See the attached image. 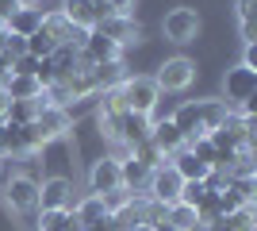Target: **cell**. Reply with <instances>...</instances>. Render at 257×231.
Wrapping results in <instances>:
<instances>
[{
	"instance_id": "1",
	"label": "cell",
	"mask_w": 257,
	"mask_h": 231,
	"mask_svg": "<svg viewBox=\"0 0 257 231\" xmlns=\"http://www.w3.org/2000/svg\"><path fill=\"white\" fill-rule=\"evenodd\" d=\"M230 116L223 100H184L181 108L173 112V127L184 135V143L188 139H200V135H211L223 127V120Z\"/></svg>"
},
{
	"instance_id": "2",
	"label": "cell",
	"mask_w": 257,
	"mask_h": 231,
	"mask_svg": "<svg viewBox=\"0 0 257 231\" xmlns=\"http://www.w3.org/2000/svg\"><path fill=\"white\" fill-rule=\"evenodd\" d=\"M65 131H69V112L58 108V104H43V108H39V116L27 123V135H31L35 150H39V146H46V143H54V139H62Z\"/></svg>"
},
{
	"instance_id": "3",
	"label": "cell",
	"mask_w": 257,
	"mask_h": 231,
	"mask_svg": "<svg viewBox=\"0 0 257 231\" xmlns=\"http://www.w3.org/2000/svg\"><path fill=\"white\" fill-rule=\"evenodd\" d=\"M115 89H119L123 108L135 112V116H150L154 104H158V97H161V89L154 85V77H127V81L115 85Z\"/></svg>"
},
{
	"instance_id": "4",
	"label": "cell",
	"mask_w": 257,
	"mask_h": 231,
	"mask_svg": "<svg viewBox=\"0 0 257 231\" xmlns=\"http://www.w3.org/2000/svg\"><path fill=\"white\" fill-rule=\"evenodd\" d=\"M181 189H184V181H181V174H177L169 162H165V166H154L150 185H146V197H150V200H158V204L169 208V204L181 200Z\"/></svg>"
},
{
	"instance_id": "5",
	"label": "cell",
	"mask_w": 257,
	"mask_h": 231,
	"mask_svg": "<svg viewBox=\"0 0 257 231\" xmlns=\"http://www.w3.org/2000/svg\"><path fill=\"white\" fill-rule=\"evenodd\" d=\"M223 93H226V100H230L234 108L249 104V100L257 97V69H246V66L226 69V77H223Z\"/></svg>"
},
{
	"instance_id": "6",
	"label": "cell",
	"mask_w": 257,
	"mask_h": 231,
	"mask_svg": "<svg viewBox=\"0 0 257 231\" xmlns=\"http://www.w3.org/2000/svg\"><path fill=\"white\" fill-rule=\"evenodd\" d=\"M92 31H100L104 39H111V43H115L119 50H123V46H131V43H139V39H142V27L135 23V16H100Z\"/></svg>"
},
{
	"instance_id": "7",
	"label": "cell",
	"mask_w": 257,
	"mask_h": 231,
	"mask_svg": "<svg viewBox=\"0 0 257 231\" xmlns=\"http://www.w3.org/2000/svg\"><path fill=\"white\" fill-rule=\"evenodd\" d=\"M4 200H8V208H16V212H35V208H39V181H35L31 174L8 177Z\"/></svg>"
},
{
	"instance_id": "8",
	"label": "cell",
	"mask_w": 257,
	"mask_h": 231,
	"mask_svg": "<svg viewBox=\"0 0 257 231\" xmlns=\"http://www.w3.org/2000/svg\"><path fill=\"white\" fill-rule=\"evenodd\" d=\"M192 77H196V62H188V58H169V62L158 69L154 85L165 89V93H184V89L192 85Z\"/></svg>"
},
{
	"instance_id": "9",
	"label": "cell",
	"mask_w": 257,
	"mask_h": 231,
	"mask_svg": "<svg viewBox=\"0 0 257 231\" xmlns=\"http://www.w3.org/2000/svg\"><path fill=\"white\" fill-rule=\"evenodd\" d=\"M161 27H165V39H173V43H192L200 35V16H196V8H173Z\"/></svg>"
},
{
	"instance_id": "10",
	"label": "cell",
	"mask_w": 257,
	"mask_h": 231,
	"mask_svg": "<svg viewBox=\"0 0 257 231\" xmlns=\"http://www.w3.org/2000/svg\"><path fill=\"white\" fill-rule=\"evenodd\" d=\"M150 116H135V112H123L119 116V139L115 143H123L127 150H139L142 143H150Z\"/></svg>"
},
{
	"instance_id": "11",
	"label": "cell",
	"mask_w": 257,
	"mask_h": 231,
	"mask_svg": "<svg viewBox=\"0 0 257 231\" xmlns=\"http://www.w3.org/2000/svg\"><path fill=\"white\" fill-rule=\"evenodd\" d=\"M150 174H154V170L142 162V158H135V154H127V158L119 162V181H123V189H127L131 197H146Z\"/></svg>"
},
{
	"instance_id": "12",
	"label": "cell",
	"mask_w": 257,
	"mask_h": 231,
	"mask_svg": "<svg viewBox=\"0 0 257 231\" xmlns=\"http://www.w3.org/2000/svg\"><path fill=\"white\" fill-rule=\"evenodd\" d=\"M123 181H119V158H100V162H92V170H88V193L92 197H104V193H111V189H119Z\"/></svg>"
},
{
	"instance_id": "13",
	"label": "cell",
	"mask_w": 257,
	"mask_h": 231,
	"mask_svg": "<svg viewBox=\"0 0 257 231\" xmlns=\"http://www.w3.org/2000/svg\"><path fill=\"white\" fill-rule=\"evenodd\" d=\"M73 200V181L69 177H46L39 185V208L50 212V208H69Z\"/></svg>"
},
{
	"instance_id": "14",
	"label": "cell",
	"mask_w": 257,
	"mask_h": 231,
	"mask_svg": "<svg viewBox=\"0 0 257 231\" xmlns=\"http://www.w3.org/2000/svg\"><path fill=\"white\" fill-rule=\"evenodd\" d=\"M123 54L111 39H104L100 31H88L85 43H81V58H85L88 66H104V62H115V58Z\"/></svg>"
},
{
	"instance_id": "15",
	"label": "cell",
	"mask_w": 257,
	"mask_h": 231,
	"mask_svg": "<svg viewBox=\"0 0 257 231\" xmlns=\"http://www.w3.org/2000/svg\"><path fill=\"white\" fill-rule=\"evenodd\" d=\"M31 150H35V143L27 135V127L0 120V158H8V154H31Z\"/></svg>"
},
{
	"instance_id": "16",
	"label": "cell",
	"mask_w": 257,
	"mask_h": 231,
	"mask_svg": "<svg viewBox=\"0 0 257 231\" xmlns=\"http://www.w3.org/2000/svg\"><path fill=\"white\" fill-rule=\"evenodd\" d=\"M150 146L154 150H161L165 158H173L177 150H184V135L173 127V120H161L150 127Z\"/></svg>"
},
{
	"instance_id": "17",
	"label": "cell",
	"mask_w": 257,
	"mask_h": 231,
	"mask_svg": "<svg viewBox=\"0 0 257 231\" xmlns=\"http://www.w3.org/2000/svg\"><path fill=\"white\" fill-rule=\"evenodd\" d=\"M39 27H43V8H16L8 16V23H4V31H8V35H20V39L35 35Z\"/></svg>"
},
{
	"instance_id": "18",
	"label": "cell",
	"mask_w": 257,
	"mask_h": 231,
	"mask_svg": "<svg viewBox=\"0 0 257 231\" xmlns=\"http://www.w3.org/2000/svg\"><path fill=\"white\" fill-rule=\"evenodd\" d=\"M62 16L65 23H73V27H81V31H92L100 20V12L88 4V0H62Z\"/></svg>"
},
{
	"instance_id": "19",
	"label": "cell",
	"mask_w": 257,
	"mask_h": 231,
	"mask_svg": "<svg viewBox=\"0 0 257 231\" xmlns=\"http://www.w3.org/2000/svg\"><path fill=\"white\" fill-rule=\"evenodd\" d=\"M169 166L177 170V174H181V181H204V177L211 174V166H204L192 150H188V146L173 154V162H169Z\"/></svg>"
},
{
	"instance_id": "20",
	"label": "cell",
	"mask_w": 257,
	"mask_h": 231,
	"mask_svg": "<svg viewBox=\"0 0 257 231\" xmlns=\"http://www.w3.org/2000/svg\"><path fill=\"white\" fill-rule=\"evenodd\" d=\"M127 66H123V58H115V62H104V66H92V85L96 89H115L127 81Z\"/></svg>"
},
{
	"instance_id": "21",
	"label": "cell",
	"mask_w": 257,
	"mask_h": 231,
	"mask_svg": "<svg viewBox=\"0 0 257 231\" xmlns=\"http://www.w3.org/2000/svg\"><path fill=\"white\" fill-rule=\"evenodd\" d=\"M4 93H8V100H39V97H43V85H39L35 77L12 73L8 81H4Z\"/></svg>"
},
{
	"instance_id": "22",
	"label": "cell",
	"mask_w": 257,
	"mask_h": 231,
	"mask_svg": "<svg viewBox=\"0 0 257 231\" xmlns=\"http://www.w3.org/2000/svg\"><path fill=\"white\" fill-rule=\"evenodd\" d=\"M69 212L77 216L81 231H85V227H92V223H100V220H107V208H104V200H100V197H92V193H88V197L81 200L77 208H69Z\"/></svg>"
},
{
	"instance_id": "23",
	"label": "cell",
	"mask_w": 257,
	"mask_h": 231,
	"mask_svg": "<svg viewBox=\"0 0 257 231\" xmlns=\"http://www.w3.org/2000/svg\"><path fill=\"white\" fill-rule=\"evenodd\" d=\"M242 227H253V204L226 212V216H219V220L211 223V231H242Z\"/></svg>"
},
{
	"instance_id": "24",
	"label": "cell",
	"mask_w": 257,
	"mask_h": 231,
	"mask_svg": "<svg viewBox=\"0 0 257 231\" xmlns=\"http://www.w3.org/2000/svg\"><path fill=\"white\" fill-rule=\"evenodd\" d=\"M165 223L177 227V231H192L196 223H200V216H196L192 204H181V200H177V204H169V212H165Z\"/></svg>"
},
{
	"instance_id": "25",
	"label": "cell",
	"mask_w": 257,
	"mask_h": 231,
	"mask_svg": "<svg viewBox=\"0 0 257 231\" xmlns=\"http://www.w3.org/2000/svg\"><path fill=\"white\" fill-rule=\"evenodd\" d=\"M54 50H58V43H54L43 27H39L35 35H27V54H31V58H39V62H43V58H50Z\"/></svg>"
},
{
	"instance_id": "26",
	"label": "cell",
	"mask_w": 257,
	"mask_h": 231,
	"mask_svg": "<svg viewBox=\"0 0 257 231\" xmlns=\"http://www.w3.org/2000/svg\"><path fill=\"white\" fill-rule=\"evenodd\" d=\"M207 197H211V189H207L204 181H184V189H181V204H192V208H200Z\"/></svg>"
},
{
	"instance_id": "27",
	"label": "cell",
	"mask_w": 257,
	"mask_h": 231,
	"mask_svg": "<svg viewBox=\"0 0 257 231\" xmlns=\"http://www.w3.org/2000/svg\"><path fill=\"white\" fill-rule=\"evenodd\" d=\"M100 200H104L107 216H115V212H123V208H127V204H131V200H135V197H131L127 189L119 185V189H111V193H104V197H100Z\"/></svg>"
},
{
	"instance_id": "28",
	"label": "cell",
	"mask_w": 257,
	"mask_h": 231,
	"mask_svg": "<svg viewBox=\"0 0 257 231\" xmlns=\"http://www.w3.org/2000/svg\"><path fill=\"white\" fill-rule=\"evenodd\" d=\"M184 146H188V150H192L204 166H215V146H211V139H207V135H200V139H188Z\"/></svg>"
},
{
	"instance_id": "29",
	"label": "cell",
	"mask_w": 257,
	"mask_h": 231,
	"mask_svg": "<svg viewBox=\"0 0 257 231\" xmlns=\"http://www.w3.org/2000/svg\"><path fill=\"white\" fill-rule=\"evenodd\" d=\"M4 54H8L12 62H16V58H23V54H27V39H20V35H8V39H4Z\"/></svg>"
},
{
	"instance_id": "30",
	"label": "cell",
	"mask_w": 257,
	"mask_h": 231,
	"mask_svg": "<svg viewBox=\"0 0 257 231\" xmlns=\"http://www.w3.org/2000/svg\"><path fill=\"white\" fill-rule=\"evenodd\" d=\"M135 12V0H107L104 4V16H131Z\"/></svg>"
},
{
	"instance_id": "31",
	"label": "cell",
	"mask_w": 257,
	"mask_h": 231,
	"mask_svg": "<svg viewBox=\"0 0 257 231\" xmlns=\"http://www.w3.org/2000/svg\"><path fill=\"white\" fill-rule=\"evenodd\" d=\"M253 12H257V0H238V23L253 20Z\"/></svg>"
},
{
	"instance_id": "32",
	"label": "cell",
	"mask_w": 257,
	"mask_h": 231,
	"mask_svg": "<svg viewBox=\"0 0 257 231\" xmlns=\"http://www.w3.org/2000/svg\"><path fill=\"white\" fill-rule=\"evenodd\" d=\"M242 43H246V46H249V43H257V23H253V20L242 23Z\"/></svg>"
},
{
	"instance_id": "33",
	"label": "cell",
	"mask_w": 257,
	"mask_h": 231,
	"mask_svg": "<svg viewBox=\"0 0 257 231\" xmlns=\"http://www.w3.org/2000/svg\"><path fill=\"white\" fill-rule=\"evenodd\" d=\"M242 66H246V69H257V43H249V46H246V54H242Z\"/></svg>"
},
{
	"instance_id": "34",
	"label": "cell",
	"mask_w": 257,
	"mask_h": 231,
	"mask_svg": "<svg viewBox=\"0 0 257 231\" xmlns=\"http://www.w3.org/2000/svg\"><path fill=\"white\" fill-rule=\"evenodd\" d=\"M150 231H177V227H169V223H154Z\"/></svg>"
},
{
	"instance_id": "35",
	"label": "cell",
	"mask_w": 257,
	"mask_h": 231,
	"mask_svg": "<svg viewBox=\"0 0 257 231\" xmlns=\"http://www.w3.org/2000/svg\"><path fill=\"white\" fill-rule=\"evenodd\" d=\"M131 231H150V227H146V223H139V227H131Z\"/></svg>"
},
{
	"instance_id": "36",
	"label": "cell",
	"mask_w": 257,
	"mask_h": 231,
	"mask_svg": "<svg viewBox=\"0 0 257 231\" xmlns=\"http://www.w3.org/2000/svg\"><path fill=\"white\" fill-rule=\"evenodd\" d=\"M242 231H253V227H242Z\"/></svg>"
}]
</instances>
